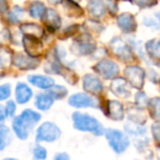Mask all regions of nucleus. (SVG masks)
<instances>
[{"label": "nucleus", "instance_id": "obj_6", "mask_svg": "<svg viewBox=\"0 0 160 160\" xmlns=\"http://www.w3.org/2000/svg\"><path fill=\"white\" fill-rule=\"evenodd\" d=\"M126 81L134 88L141 90L144 85L145 72L138 66H127L123 71Z\"/></svg>", "mask_w": 160, "mask_h": 160}, {"label": "nucleus", "instance_id": "obj_33", "mask_svg": "<svg viewBox=\"0 0 160 160\" xmlns=\"http://www.w3.org/2000/svg\"><path fill=\"white\" fill-rule=\"evenodd\" d=\"M15 110H16V105L13 101H9L6 105V108H4V111H5V117H13L14 113H15Z\"/></svg>", "mask_w": 160, "mask_h": 160}, {"label": "nucleus", "instance_id": "obj_24", "mask_svg": "<svg viewBox=\"0 0 160 160\" xmlns=\"http://www.w3.org/2000/svg\"><path fill=\"white\" fill-rule=\"evenodd\" d=\"M12 140V136L10 128L5 124H0V151L4 150L7 146H9Z\"/></svg>", "mask_w": 160, "mask_h": 160}, {"label": "nucleus", "instance_id": "obj_29", "mask_svg": "<svg viewBox=\"0 0 160 160\" xmlns=\"http://www.w3.org/2000/svg\"><path fill=\"white\" fill-rule=\"evenodd\" d=\"M47 151L44 147L37 144L33 149V160H46Z\"/></svg>", "mask_w": 160, "mask_h": 160}, {"label": "nucleus", "instance_id": "obj_23", "mask_svg": "<svg viewBox=\"0 0 160 160\" xmlns=\"http://www.w3.org/2000/svg\"><path fill=\"white\" fill-rule=\"evenodd\" d=\"M21 31L27 35V36H32L36 38H41L43 35V29L42 27H40L37 24H31V23H27L21 26L20 28Z\"/></svg>", "mask_w": 160, "mask_h": 160}, {"label": "nucleus", "instance_id": "obj_44", "mask_svg": "<svg viewBox=\"0 0 160 160\" xmlns=\"http://www.w3.org/2000/svg\"><path fill=\"white\" fill-rule=\"evenodd\" d=\"M159 84H160V81H159Z\"/></svg>", "mask_w": 160, "mask_h": 160}, {"label": "nucleus", "instance_id": "obj_8", "mask_svg": "<svg viewBox=\"0 0 160 160\" xmlns=\"http://www.w3.org/2000/svg\"><path fill=\"white\" fill-rule=\"evenodd\" d=\"M110 48L112 52L122 60L123 61H131L133 59V53L130 47L121 39V38H114L110 42Z\"/></svg>", "mask_w": 160, "mask_h": 160}, {"label": "nucleus", "instance_id": "obj_10", "mask_svg": "<svg viewBox=\"0 0 160 160\" xmlns=\"http://www.w3.org/2000/svg\"><path fill=\"white\" fill-rule=\"evenodd\" d=\"M23 45L28 56L34 58L41 56L43 51V45L42 42L36 37L25 35L23 37Z\"/></svg>", "mask_w": 160, "mask_h": 160}, {"label": "nucleus", "instance_id": "obj_41", "mask_svg": "<svg viewBox=\"0 0 160 160\" xmlns=\"http://www.w3.org/2000/svg\"><path fill=\"white\" fill-rule=\"evenodd\" d=\"M5 119V111H4V108L0 106V122H3Z\"/></svg>", "mask_w": 160, "mask_h": 160}, {"label": "nucleus", "instance_id": "obj_16", "mask_svg": "<svg viewBox=\"0 0 160 160\" xmlns=\"http://www.w3.org/2000/svg\"><path fill=\"white\" fill-rule=\"evenodd\" d=\"M117 24L124 33H132L137 29V22L135 17L128 12L120 14L117 19Z\"/></svg>", "mask_w": 160, "mask_h": 160}, {"label": "nucleus", "instance_id": "obj_18", "mask_svg": "<svg viewBox=\"0 0 160 160\" xmlns=\"http://www.w3.org/2000/svg\"><path fill=\"white\" fill-rule=\"evenodd\" d=\"M32 90L25 83H18L15 88V99L18 104H27L32 97Z\"/></svg>", "mask_w": 160, "mask_h": 160}, {"label": "nucleus", "instance_id": "obj_36", "mask_svg": "<svg viewBox=\"0 0 160 160\" xmlns=\"http://www.w3.org/2000/svg\"><path fill=\"white\" fill-rule=\"evenodd\" d=\"M86 28L87 29H92V30H96V31H100V25L97 22L94 21H87L85 23Z\"/></svg>", "mask_w": 160, "mask_h": 160}, {"label": "nucleus", "instance_id": "obj_21", "mask_svg": "<svg viewBox=\"0 0 160 160\" xmlns=\"http://www.w3.org/2000/svg\"><path fill=\"white\" fill-rule=\"evenodd\" d=\"M45 24L47 25L48 28H52L53 30L58 29L61 26V19L58 13L52 10L48 9L45 12Z\"/></svg>", "mask_w": 160, "mask_h": 160}, {"label": "nucleus", "instance_id": "obj_19", "mask_svg": "<svg viewBox=\"0 0 160 160\" xmlns=\"http://www.w3.org/2000/svg\"><path fill=\"white\" fill-rule=\"evenodd\" d=\"M54 102H55V100L47 92H45V93L42 92V93L37 94L36 99H35V106L38 109L46 111L51 108Z\"/></svg>", "mask_w": 160, "mask_h": 160}, {"label": "nucleus", "instance_id": "obj_40", "mask_svg": "<svg viewBox=\"0 0 160 160\" xmlns=\"http://www.w3.org/2000/svg\"><path fill=\"white\" fill-rule=\"evenodd\" d=\"M8 10V3L6 0H0V12H5Z\"/></svg>", "mask_w": 160, "mask_h": 160}, {"label": "nucleus", "instance_id": "obj_15", "mask_svg": "<svg viewBox=\"0 0 160 160\" xmlns=\"http://www.w3.org/2000/svg\"><path fill=\"white\" fill-rule=\"evenodd\" d=\"M83 89L89 93H99L103 90V83L97 76L86 74L83 77Z\"/></svg>", "mask_w": 160, "mask_h": 160}, {"label": "nucleus", "instance_id": "obj_39", "mask_svg": "<svg viewBox=\"0 0 160 160\" xmlns=\"http://www.w3.org/2000/svg\"><path fill=\"white\" fill-rule=\"evenodd\" d=\"M77 29H78V26H72V27L68 28L64 31V33H65L67 36H72V35H73V34L77 31Z\"/></svg>", "mask_w": 160, "mask_h": 160}, {"label": "nucleus", "instance_id": "obj_42", "mask_svg": "<svg viewBox=\"0 0 160 160\" xmlns=\"http://www.w3.org/2000/svg\"><path fill=\"white\" fill-rule=\"evenodd\" d=\"M48 1H49L50 3H52V4H57V3L60 2L61 0H48Z\"/></svg>", "mask_w": 160, "mask_h": 160}, {"label": "nucleus", "instance_id": "obj_22", "mask_svg": "<svg viewBox=\"0 0 160 160\" xmlns=\"http://www.w3.org/2000/svg\"><path fill=\"white\" fill-rule=\"evenodd\" d=\"M62 6L67 15L71 17H79L83 14V11L72 0H61Z\"/></svg>", "mask_w": 160, "mask_h": 160}, {"label": "nucleus", "instance_id": "obj_30", "mask_svg": "<svg viewBox=\"0 0 160 160\" xmlns=\"http://www.w3.org/2000/svg\"><path fill=\"white\" fill-rule=\"evenodd\" d=\"M135 99H136V108L139 109H143L145 107H147L148 102H149L147 95L143 92H138L136 94Z\"/></svg>", "mask_w": 160, "mask_h": 160}, {"label": "nucleus", "instance_id": "obj_28", "mask_svg": "<svg viewBox=\"0 0 160 160\" xmlns=\"http://www.w3.org/2000/svg\"><path fill=\"white\" fill-rule=\"evenodd\" d=\"M47 93L54 99V100H60L63 99L68 92L67 89L63 86H59V85H54L52 88H50L47 92Z\"/></svg>", "mask_w": 160, "mask_h": 160}, {"label": "nucleus", "instance_id": "obj_43", "mask_svg": "<svg viewBox=\"0 0 160 160\" xmlns=\"http://www.w3.org/2000/svg\"><path fill=\"white\" fill-rule=\"evenodd\" d=\"M4 160H17V159H15V158H5Z\"/></svg>", "mask_w": 160, "mask_h": 160}, {"label": "nucleus", "instance_id": "obj_4", "mask_svg": "<svg viewBox=\"0 0 160 160\" xmlns=\"http://www.w3.org/2000/svg\"><path fill=\"white\" fill-rule=\"evenodd\" d=\"M61 136V130L59 127L51 122H45L40 125L36 133V141L54 142L58 140Z\"/></svg>", "mask_w": 160, "mask_h": 160}, {"label": "nucleus", "instance_id": "obj_20", "mask_svg": "<svg viewBox=\"0 0 160 160\" xmlns=\"http://www.w3.org/2000/svg\"><path fill=\"white\" fill-rule=\"evenodd\" d=\"M88 11L92 16L100 18L106 13V6L102 0H89Z\"/></svg>", "mask_w": 160, "mask_h": 160}, {"label": "nucleus", "instance_id": "obj_38", "mask_svg": "<svg viewBox=\"0 0 160 160\" xmlns=\"http://www.w3.org/2000/svg\"><path fill=\"white\" fill-rule=\"evenodd\" d=\"M53 160H70V156L67 152H58L54 156Z\"/></svg>", "mask_w": 160, "mask_h": 160}, {"label": "nucleus", "instance_id": "obj_12", "mask_svg": "<svg viewBox=\"0 0 160 160\" xmlns=\"http://www.w3.org/2000/svg\"><path fill=\"white\" fill-rule=\"evenodd\" d=\"M12 62L14 66H16L20 70H26V71L34 70L40 64V60H38L37 58H31L22 53H17L16 55H14L12 58Z\"/></svg>", "mask_w": 160, "mask_h": 160}, {"label": "nucleus", "instance_id": "obj_31", "mask_svg": "<svg viewBox=\"0 0 160 160\" xmlns=\"http://www.w3.org/2000/svg\"><path fill=\"white\" fill-rule=\"evenodd\" d=\"M11 61H12L11 54L5 49H0V69L8 67Z\"/></svg>", "mask_w": 160, "mask_h": 160}, {"label": "nucleus", "instance_id": "obj_34", "mask_svg": "<svg viewBox=\"0 0 160 160\" xmlns=\"http://www.w3.org/2000/svg\"><path fill=\"white\" fill-rule=\"evenodd\" d=\"M152 133L154 140L160 144V122H155L152 125Z\"/></svg>", "mask_w": 160, "mask_h": 160}, {"label": "nucleus", "instance_id": "obj_13", "mask_svg": "<svg viewBox=\"0 0 160 160\" xmlns=\"http://www.w3.org/2000/svg\"><path fill=\"white\" fill-rule=\"evenodd\" d=\"M106 115L113 121H122L124 118L122 105L116 100H109L106 105Z\"/></svg>", "mask_w": 160, "mask_h": 160}, {"label": "nucleus", "instance_id": "obj_7", "mask_svg": "<svg viewBox=\"0 0 160 160\" xmlns=\"http://www.w3.org/2000/svg\"><path fill=\"white\" fill-rule=\"evenodd\" d=\"M93 69L99 75L108 80L116 78L120 72L118 64L111 60H101L93 67Z\"/></svg>", "mask_w": 160, "mask_h": 160}, {"label": "nucleus", "instance_id": "obj_5", "mask_svg": "<svg viewBox=\"0 0 160 160\" xmlns=\"http://www.w3.org/2000/svg\"><path fill=\"white\" fill-rule=\"evenodd\" d=\"M68 104L76 108H97L100 106L98 100L93 98L88 93L85 92H78L74 93L68 99Z\"/></svg>", "mask_w": 160, "mask_h": 160}, {"label": "nucleus", "instance_id": "obj_35", "mask_svg": "<svg viewBox=\"0 0 160 160\" xmlns=\"http://www.w3.org/2000/svg\"><path fill=\"white\" fill-rule=\"evenodd\" d=\"M135 2L140 8H151L157 3V0H135Z\"/></svg>", "mask_w": 160, "mask_h": 160}, {"label": "nucleus", "instance_id": "obj_32", "mask_svg": "<svg viewBox=\"0 0 160 160\" xmlns=\"http://www.w3.org/2000/svg\"><path fill=\"white\" fill-rule=\"evenodd\" d=\"M11 96V85H0V101L7 100Z\"/></svg>", "mask_w": 160, "mask_h": 160}, {"label": "nucleus", "instance_id": "obj_27", "mask_svg": "<svg viewBox=\"0 0 160 160\" xmlns=\"http://www.w3.org/2000/svg\"><path fill=\"white\" fill-rule=\"evenodd\" d=\"M45 12H46V8L41 2H34L29 7L30 16H32L33 18H36V19L42 18V16L45 14Z\"/></svg>", "mask_w": 160, "mask_h": 160}, {"label": "nucleus", "instance_id": "obj_25", "mask_svg": "<svg viewBox=\"0 0 160 160\" xmlns=\"http://www.w3.org/2000/svg\"><path fill=\"white\" fill-rule=\"evenodd\" d=\"M146 50L149 56L160 60V40H151L146 43Z\"/></svg>", "mask_w": 160, "mask_h": 160}, {"label": "nucleus", "instance_id": "obj_1", "mask_svg": "<svg viewBox=\"0 0 160 160\" xmlns=\"http://www.w3.org/2000/svg\"><path fill=\"white\" fill-rule=\"evenodd\" d=\"M41 119V114L32 109H25L20 115L16 116L12 122V128L17 138L22 140L27 139L32 128Z\"/></svg>", "mask_w": 160, "mask_h": 160}, {"label": "nucleus", "instance_id": "obj_11", "mask_svg": "<svg viewBox=\"0 0 160 160\" xmlns=\"http://www.w3.org/2000/svg\"><path fill=\"white\" fill-rule=\"evenodd\" d=\"M124 129L129 135L133 136L136 138V147L139 148L140 146L145 145V143L148 141V138H146V130L140 124L130 122L124 125Z\"/></svg>", "mask_w": 160, "mask_h": 160}, {"label": "nucleus", "instance_id": "obj_2", "mask_svg": "<svg viewBox=\"0 0 160 160\" xmlns=\"http://www.w3.org/2000/svg\"><path fill=\"white\" fill-rule=\"evenodd\" d=\"M72 118L73 122V127L78 131L90 132L98 137L105 133V129L99 121L87 113L76 111L72 113Z\"/></svg>", "mask_w": 160, "mask_h": 160}, {"label": "nucleus", "instance_id": "obj_26", "mask_svg": "<svg viewBox=\"0 0 160 160\" xmlns=\"http://www.w3.org/2000/svg\"><path fill=\"white\" fill-rule=\"evenodd\" d=\"M147 107L151 117L154 120H160V98L154 97L149 100Z\"/></svg>", "mask_w": 160, "mask_h": 160}, {"label": "nucleus", "instance_id": "obj_37", "mask_svg": "<svg viewBox=\"0 0 160 160\" xmlns=\"http://www.w3.org/2000/svg\"><path fill=\"white\" fill-rule=\"evenodd\" d=\"M108 8L109 10V12L112 13V14H115L118 8H117V5L116 3L113 1V0H108Z\"/></svg>", "mask_w": 160, "mask_h": 160}, {"label": "nucleus", "instance_id": "obj_9", "mask_svg": "<svg viewBox=\"0 0 160 160\" xmlns=\"http://www.w3.org/2000/svg\"><path fill=\"white\" fill-rule=\"evenodd\" d=\"M72 50L75 55L87 56L94 52L95 44L91 42V36L82 35L76 41V42L72 44Z\"/></svg>", "mask_w": 160, "mask_h": 160}, {"label": "nucleus", "instance_id": "obj_17", "mask_svg": "<svg viewBox=\"0 0 160 160\" xmlns=\"http://www.w3.org/2000/svg\"><path fill=\"white\" fill-rule=\"evenodd\" d=\"M28 79L30 84L42 90H49L55 85V80L50 76L34 74V75H29Z\"/></svg>", "mask_w": 160, "mask_h": 160}, {"label": "nucleus", "instance_id": "obj_14", "mask_svg": "<svg viewBox=\"0 0 160 160\" xmlns=\"http://www.w3.org/2000/svg\"><path fill=\"white\" fill-rule=\"evenodd\" d=\"M110 90L114 95L119 98L126 99L130 96V91L127 87V81L122 77H116L110 85Z\"/></svg>", "mask_w": 160, "mask_h": 160}, {"label": "nucleus", "instance_id": "obj_3", "mask_svg": "<svg viewBox=\"0 0 160 160\" xmlns=\"http://www.w3.org/2000/svg\"><path fill=\"white\" fill-rule=\"evenodd\" d=\"M105 135L109 146L116 153H122L129 147V138L122 131L109 128L105 132Z\"/></svg>", "mask_w": 160, "mask_h": 160}]
</instances>
